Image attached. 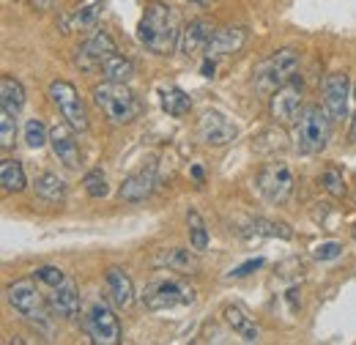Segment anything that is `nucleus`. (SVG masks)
<instances>
[{"mask_svg":"<svg viewBox=\"0 0 356 345\" xmlns=\"http://www.w3.org/2000/svg\"><path fill=\"white\" fill-rule=\"evenodd\" d=\"M137 39L154 55H170L181 39V19L176 8L162 0L145 3L143 19L137 25Z\"/></svg>","mask_w":356,"mask_h":345,"instance_id":"obj_1","label":"nucleus"},{"mask_svg":"<svg viewBox=\"0 0 356 345\" xmlns=\"http://www.w3.org/2000/svg\"><path fill=\"white\" fill-rule=\"evenodd\" d=\"M159 104H162V110H165L170 118H184V115L189 113V107H192V99H189L181 88H165V90L159 93Z\"/></svg>","mask_w":356,"mask_h":345,"instance_id":"obj_27","label":"nucleus"},{"mask_svg":"<svg viewBox=\"0 0 356 345\" xmlns=\"http://www.w3.org/2000/svg\"><path fill=\"white\" fill-rule=\"evenodd\" d=\"M83 186H86V192H88L90 198H96V200H102V198H107V192H110V186H107V175L102 168H93L83 175Z\"/></svg>","mask_w":356,"mask_h":345,"instance_id":"obj_32","label":"nucleus"},{"mask_svg":"<svg viewBox=\"0 0 356 345\" xmlns=\"http://www.w3.org/2000/svg\"><path fill=\"white\" fill-rule=\"evenodd\" d=\"M14 134H17V121H14V115L0 113V145H3V151H8V148L14 145Z\"/></svg>","mask_w":356,"mask_h":345,"instance_id":"obj_34","label":"nucleus"},{"mask_svg":"<svg viewBox=\"0 0 356 345\" xmlns=\"http://www.w3.org/2000/svg\"><path fill=\"white\" fill-rule=\"evenodd\" d=\"M247 44V28L241 25H225V28H217L211 42L206 47V58H227V55H236L241 52V47Z\"/></svg>","mask_w":356,"mask_h":345,"instance_id":"obj_16","label":"nucleus"},{"mask_svg":"<svg viewBox=\"0 0 356 345\" xmlns=\"http://www.w3.org/2000/svg\"><path fill=\"white\" fill-rule=\"evenodd\" d=\"M86 332L96 345H118L121 343V321L115 310L107 302L96 299L86 312Z\"/></svg>","mask_w":356,"mask_h":345,"instance_id":"obj_9","label":"nucleus"},{"mask_svg":"<svg viewBox=\"0 0 356 345\" xmlns=\"http://www.w3.org/2000/svg\"><path fill=\"white\" fill-rule=\"evenodd\" d=\"M33 189H36V198L44 203H63L66 200V181L58 178L55 172H42L33 181Z\"/></svg>","mask_w":356,"mask_h":345,"instance_id":"obj_24","label":"nucleus"},{"mask_svg":"<svg viewBox=\"0 0 356 345\" xmlns=\"http://www.w3.org/2000/svg\"><path fill=\"white\" fill-rule=\"evenodd\" d=\"M25 145L33 148V151H39V148L49 145V129L44 127V121L31 118V121L25 124Z\"/></svg>","mask_w":356,"mask_h":345,"instance_id":"obj_31","label":"nucleus"},{"mask_svg":"<svg viewBox=\"0 0 356 345\" xmlns=\"http://www.w3.org/2000/svg\"><path fill=\"white\" fill-rule=\"evenodd\" d=\"M49 99L52 104L58 107V113L63 115V121L72 127L74 131H88L90 121H88V110L77 93V88L66 80H52L49 83Z\"/></svg>","mask_w":356,"mask_h":345,"instance_id":"obj_7","label":"nucleus"},{"mask_svg":"<svg viewBox=\"0 0 356 345\" xmlns=\"http://www.w3.org/2000/svg\"><path fill=\"white\" fill-rule=\"evenodd\" d=\"M115 52H118V47L113 42V36L104 28H99V31H93L90 39H86V42L74 49V63H77L80 72L93 74V72H102V63L110 55H115Z\"/></svg>","mask_w":356,"mask_h":345,"instance_id":"obj_11","label":"nucleus"},{"mask_svg":"<svg viewBox=\"0 0 356 345\" xmlns=\"http://www.w3.org/2000/svg\"><path fill=\"white\" fill-rule=\"evenodd\" d=\"M25 107V88L19 80H14L11 74H3L0 80V110L8 113V115H19Z\"/></svg>","mask_w":356,"mask_h":345,"instance_id":"obj_22","label":"nucleus"},{"mask_svg":"<svg viewBox=\"0 0 356 345\" xmlns=\"http://www.w3.org/2000/svg\"><path fill=\"white\" fill-rule=\"evenodd\" d=\"M346 252V247L340 241H321L315 250H312V258L315 260H334Z\"/></svg>","mask_w":356,"mask_h":345,"instance_id":"obj_35","label":"nucleus"},{"mask_svg":"<svg viewBox=\"0 0 356 345\" xmlns=\"http://www.w3.org/2000/svg\"><path fill=\"white\" fill-rule=\"evenodd\" d=\"M99 11H102V0H96V3H88V6L77 8L72 17H63V22H60L63 33H72V31H86V28H90V25L99 19Z\"/></svg>","mask_w":356,"mask_h":345,"instance_id":"obj_26","label":"nucleus"},{"mask_svg":"<svg viewBox=\"0 0 356 345\" xmlns=\"http://www.w3.org/2000/svg\"><path fill=\"white\" fill-rule=\"evenodd\" d=\"M49 148H52L55 159L63 162L69 170H77L80 168V145H77L74 129L66 121L63 124H55L49 129Z\"/></svg>","mask_w":356,"mask_h":345,"instance_id":"obj_14","label":"nucleus"},{"mask_svg":"<svg viewBox=\"0 0 356 345\" xmlns=\"http://www.w3.org/2000/svg\"><path fill=\"white\" fill-rule=\"evenodd\" d=\"M318 184L334 198V200H340V198H346L348 195V186H346V178H343V172L337 170V168H326V170L321 172V178H318Z\"/></svg>","mask_w":356,"mask_h":345,"instance_id":"obj_30","label":"nucleus"},{"mask_svg":"<svg viewBox=\"0 0 356 345\" xmlns=\"http://www.w3.org/2000/svg\"><path fill=\"white\" fill-rule=\"evenodd\" d=\"M47 304H49L52 315H58V318H63V321H77V318H80V310H83V304H80V291H77V285H74L72 280H66L63 285L52 288V294L47 296Z\"/></svg>","mask_w":356,"mask_h":345,"instance_id":"obj_18","label":"nucleus"},{"mask_svg":"<svg viewBox=\"0 0 356 345\" xmlns=\"http://www.w3.org/2000/svg\"><path fill=\"white\" fill-rule=\"evenodd\" d=\"M134 63L129 58H124V55H110L104 63H102V74H104V80H110V83H129L134 77Z\"/></svg>","mask_w":356,"mask_h":345,"instance_id":"obj_25","label":"nucleus"},{"mask_svg":"<svg viewBox=\"0 0 356 345\" xmlns=\"http://www.w3.org/2000/svg\"><path fill=\"white\" fill-rule=\"evenodd\" d=\"M93 104L113 121V124H132L140 115V102L127 83H110L104 80L102 86L93 88Z\"/></svg>","mask_w":356,"mask_h":345,"instance_id":"obj_5","label":"nucleus"},{"mask_svg":"<svg viewBox=\"0 0 356 345\" xmlns=\"http://www.w3.org/2000/svg\"><path fill=\"white\" fill-rule=\"evenodd\" d=\"M192 175H195L197 181H203V170H200V168H192Z\"/></svg>","mask_w":356,"mask_h":345,"instance_id":"obj_39","label":"nucleus"},{"mask_svg":"<svg viewBox=\"0 0 356 345\" xmlns=\"http://www.w3.org/2000/svg\"><path fill=\"white\" fill-rule=\"evenodd\" d=\"M332 137V115L326 113V107H305L302 115L293 124V145L299 154H321L326 151Z\"/></svg>","mask_w":356,"mask_h":345,"instance_id":"obj_3","label":"nucleus"},{"mask_svg":"<svg viewBox=\"0 0 356 345\" xmlns=\"http://www.w3.org/2000/svg\"><path fill=\"white\" fill-rule=\"evenodd\" d=\"M354 239H356V227H354Z\"/></svg>","mask_w":356,"mask_h":345,"instance_id":"obj_41","label":"nucleus"},{"mask_svg":"<svg viewBox=\"0 0 356 345\" xmlns=\"http://www.w3.org/2000/svg\"><path fill=\"white\" fill-rule=\"evenodd\" d=\"M302 104H305V88L293 80L268 96V113L274 124H296V118L302 115Z\"/></svg>","mask_w":356,"mask_h":345,"instance_id":"obj_12","label":"nucleus"},{"mask_svg":"<svg viewBox=\"0 0 356 345\" xmlns=\"http://www.w3.org/2000/svg\"><path fill=\"white\" fill-rule=\"evenodd\" d=\"M189 3H200V6H206V3H211V0H189Z\"/></svg>","mask_w":356,"mask_h":345,"instance_id":"obj_40","label":"nucleus"},{"mask_svg":"<svg viewBox=\"0 0 356 345\" xmlns=\"http://www.w3.org/2000/svg\"><path fill=\"white\" fill-rule=\"evenodd\" d=\"M140 302L151 312H165V310H176V307H189L195 304V288L178 277H156L151 280L143 294Z\"/></svg>","mask_w":356,"mask_h":345,"instance_id":"obj_4","label":"nucleus"},{"mask_svg":"<svg viewBox=\"0 0 356 345\" xmlns=\"http://www.w3.org/2000/svg\"><path fill=\"white\" fill-rule=\"evenodd\" d=\"M33 277H36L39 282H44L47 288H58V285L66 282V274H63V268H58V266H39V268L33 271Z\"/></svg>","mask_w":356,"mask_h":345,"instance_id":"obj_33","label":"nucleus"},{"mask_svg":"<svg viewBox=\"0 0 356 345\" xmlns=\"http://www.w3.org/2000/svg\"><path fill=\"white\" fill-rule=\"evenodd\" d=\"M186 225H189V244H192V250H197V252L209 250V241H211L209 227H206L203 216L197 214L195 209H192V211H186Z\"/></svg>","mask_w":356,"mask_h":345,"instance_id":"obj_29","label":"nucleus"},{"mask_svg":"<svg viewBox=\"0 0 356 345\" xmlns=\"http://www.w3.org/2000/svg\"><path fill=\"white\" fill-rule=\"evenodd\" d=\"M154 266L156 268H168L176 274H197L200 271V260L195 252L184 250V247H170V250H159L154 255Z\"/></svg>","mask_w":356,"mask_h":345,"instance_id":"obj_21","label":"nucleus"},{"mask_svg":"<svg viewBox=\"0 0 356 345\" xmlns=\"http://www.w3.org/2000/svg\"><path fill=\"white\" fill-rule=\"evenodd\" d=\"M214 69H217L214 58H206V61H203V77H214Z\"/></svg>","mask_w":356,"mask_h":345,"instance_id":"obj_37","label":"nucleus"},{"mask_svg":"<svg viewBox=\"0 0 356 345\" xmlns=\"http://www.w3.org/2000/svg\"><path fill=\"white\" fill-rule=\"evenodd\" d=\"M236 137H238L236 124H233L227 115L217 113V110L203 113V118L197 121V140H200L203 145H211V148H225V145H230Z\"/></svg>","mask_w":356,"mask_h":345,"instance_id":"obj_13","label":"nucleus"},{"mask_svg":"<svg viewBox=\"0 0 356 345\" xmlns=\"http://www.w3.org/2000/svg\"><path fill=\"white\" fill-rule=\"evenodd\" d=\"M264 266V258H252V260H247V263H241L238 268H233L230 274H227V280H241V277H250L255 268H261Z\"/></svg>","mask_w":356,"mask_h":345,"instance_id":"obj_36","label":"nucleus"},{"mask_svg":"<svg viewBox=\"0 0 356 345\" xmlns=\"http://www.w3.org/2000/svg\"><path fill=\"white\" fill-rule=\"evenodd\" d=\"M6 302L11 304L25 321H31L44 335H49V312H47L44 299H42L39 288L33 285V280H17V282H11L6 288Z\"/></svg>","mask_w":356,"mask_h":345,"instance_id":"obj_6","label":"nucleus"},{"mask_svg":"<svg viewBox=\"0 0 356 345\" xmlns=\"http://www.w3.org/2000/svg\"><path fill=\"white\" fill-rule=\"evenodd\" d=\"M321 96H323V107L332 115V121L340 124V121L348 118V107L354 102V86H351V80H348L346 72H329L323 77Z\"/></svg>","mask_w":356,"mask_h":345,"instance_id":"obj_10","label":"nucleus"},{"mask_svg":"<svg viewBox=\"0 0 356 345\" xmlns=\"http://www.w3.org/2000/svg\"><path fill=\"white\" fill-rule=\"evenodd\" d=\"M293 186H296V178L288 162H268L258 172V192L266 198L271 206H282L291 195H293Z\"/></svg>","mask_w":356,"mask_h":345,"instance_id":"obj_8","label":"nucleus"},{"mask_svg":"<svg viewBox=\"0 0 356 345\" xmlns=\"http://www.w3.org/2000/svg\"><path fill=\"white\" fill-rule=\"evenodd\" d=\"M296 69H299V52L293 47H282V49L271 52L268 58H264L252 69V88L261 96H271L277 88H282L285 83L293 80Z\"/></svg>","mask_w":356,"mask_h":345,"instance_id":"obj_2","label":"nucleus"},{"mask_svg":"<svg viewBox=\"0 0 356 345\" xmlns=\"http://www.w3.org/2000/svg\"><path fill=\"white\" fill-rule=\"evenodd\" d=\"M351 143H356V83H354V115H351Z\"/></svg>","mask_w":356,"mask_h":345,"instance_id":"obj_38","label":"nucleus"},{"mask_svg":"<svg viewBox=\"0 0 356 345\" xmlns=\"http://www.w3.org/2000/svg\"><path fill=\"white\" fill-rule=\"evenodd\" d=\"M225 323L230 326L233 335H238L244 343H258L261 340V326L252 321V315L241 304H225L222 307Z\"/></svg>","mask_w":356,"mask_h":345,"instance_id":"obj_20","label":"nucleus"},{"mask_svg":"<svg viewBox=\"0 0 356 345\" xmlns=\"http://www.w3.org/2000/svg\"><path fill=\"white\" fill-rule=\"evenodd\" d=\"M247 227L250 230H241V233L244 236H255V239H261V236H266V239H282V241L293 239V230L285 222H274V219H264V216H252L247 222Z\"/></svg>","mask_w":356,"mask_h":345,"instance_id":"obj_23","label":"nucleus"},{"mask_svg":"<svg viewBox=\"0 0 356 345\" xmlns=\"http://www.w3.org/2000/svg\"><path fill=\"white\" fill-rule=\"evenodd\" d=\"M0 184L6 192H22L28 186V178H25V170L17 159H3L0 162Z\"/></svg>","mask_w":356,"mask_h":345,"instance_id":"obj_28","label":"nucleus"},{"mask_svg":"<svg viewBox=\"0 0 356 345\" xmlns=\"http://www.w3.org/2000/svg\"><path fill=\"white\" fill-rule=\"evenodd\" d=\"M104 288H107L110 302L115 304L118 310H129L134 304V282L124 268L110 266L107 274H104Z\"/></svg>","mask_w":356,"mask_h":345,"instance_id":"obj_19","label":"nucleus"},{"mask_svg":"<svg viewBox=\"0 0 356 345\" xmlns=\"http://www.w3.org/2000/svg\"><path fill=\"white\" fill-rule=\"evenodd\" d=\"M214 25L209 19H192L189 25L181 28V39H178V52L184 58H195L197 52H206V47L214 36Z\"/></svg>","mask_w":356,"mask_h":345,"instance_id":"obj_15","label":"nucleus"},{"mask_svg":"<svg viewBox=\"0 0 356 345\" xmlns=\"http://www.w3.org/2000/svg\"><path fill=\"white\" fill-rule=\"evenodd\" d=\"M156 184H159L156 168L148 165V168H143V170L132 172L129 178H124V184H121V189H118V198H121L124 203H140V200H145V198L154 195Z\"/></svg>","mask_w":356,"mask_h":345,"instance_id":"obj_17","label":"nucleus"}]
</instances>
